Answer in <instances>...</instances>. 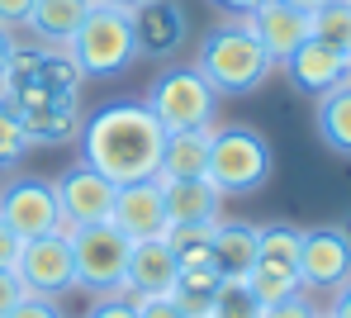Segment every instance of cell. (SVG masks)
I'll use <instances>...</instances> for the list:
<instances>
[{
    "label": "cell",
    "mask_w": 351,
    "mask_h": 318,
    "mask_svg": "<svg viewBox=\"0 0 351 318\" xmlns=\"http://www.w3.org/2000/svg\"><path fill=\"white\" fill-rule=\"evenodd\" d=\"M271 143L247 124H214L209 128V162L204 176L223 195H252L271 181Z\"/></svg>",
    "instance_id": "3"
},
{
    "label": "cell",
    "mask_w": 351,
    "mask_h": 318,
    "mask_svg": "<svg viewBox=\"0 0 351 318\" xmlns=\"http://www.w3.org/2000/svg\"><path fill=\"white\" fill-rule=\"evenodd\" d=\"M318 318H328V314H318Z\"/></svg>",
    "instance_id": "39"
},
{
    "label": "cell",
    "mask_w": 351,
    "mask_h": 318,
    "mask_svg": "<svg viewBox=\"0 0 351 318\" xmlns=\"http://www.w3.org/2000/svg\"><path fill=\"white\" fill-rule=\"evenodd\" d=\"M114 191L119 186L110 176H100L95 167H86V162L66 167L58 181H53V195H58V209H62V233L86 228V223H110Z\"/></svg>",
    "instance_id": "8"
},
{
    "label": "cell",
    "mask_w": 351,
    "mask_h": 318,
    "mask_svg": "<svg viewBox=\"0 0 351 318\" xmlns=\"http://www.w3.org/2000/svg\"><path fill=\"white\" fill-rule=\"evenodd\" d=\"M86 318H138V304L123 290H110V295H95V304L86 309Z\"/></svg>",
    "instance_id": "27"
},
{
    "label": "cell",
    "mask_w": 351,
    "mask_h": 318,
    "mask_svg": "<svg viewBox=\"0 0 351 318\" xmlns=\"http://www.w3.org/2000/svg\"><path fill=\"white\" fill-rule=\"evenodd\" d=\"M95 5H110V10H133V5H143V0H95Z\"/></svg>",
    "instance_id": "37"
},
{
    "label": "cell",
    "mask_w": 351,
    "mask_h": 318,
    "mask_svg": "<svg viewBox=\"0 0 351 318\" xmlns=\"http://www.w3.org/2000/svg\"><path fill=\"white\" fill-rule=\"evenodd\" d=\"M308 24H313V38L347 53L351 58V0H328L318 10H308Z\"/></svg>",
    "instance_id": "22"
},
{
    "label": "cell",
    "mask_w": 351,
    "mask_h": 318,
    "mask_svg": "<svg viewBox=\"0 0 351 318\" xmlns=\"http://www.w3.org/2000/svg\"><path fill=\"white\" fill-rule=\"evenodd\" d=\"M318 314H323V309H318V304H308V295H304V290L290 295L285 304H271V309H266V318H318Z\"/></svg>",
    "instance_id": "29"
},
{
    "label": "cell",
    "mask_w": 351,
    "mask_h": 318,
    "mask_svg": "<svg viewBox=\"0 0 351 318\" xmlns=\"http://www.w3.org/2000/svg\"><path fill=\"white\" fill-rule=\"evenodd\" d=\"M110 223H114L123 238H162L167 233V209H162V186L157 176L152 181H128L114 191V209H110Z\"/></svg>",
    "instance_id": "13"
},
{
    "label": "cell",
    "mask_w": 351,
    "mask_h": 318,
    "mask_svg": "<svg viewBox=\"0 0 351 318\" xmlns=\"http://www.w3.org/2000/svg\"><path fill=\"white\" fill-rule=\"evenodd\" d=\"M214 5H219V10H228L233 19H247V14H252V10H256L261 0H214Z\"/></svg>",
    "instance_id": "35"
},
{
    "label": "cell",
    "mask_w": 351,
    "mask_h": 318,
    "mask_svg": "<svg viewBox=\"0 0 351 318\" xmlns=\"http://www.w3.org/2000/svg\"><path fill=\"white\" fill-rule=\"evenodd\" d=\"M0 219L19 233V238H43V233H62V209L53 181L43 176H24V181H10L0 191Z\"/></svg>",
    "instance_id": "10"
},
{
    "label": "cell",
    "mask_w": 351,
    "mask_h": 318,
    "mask_svg": "<svg viewBox=\"0 0 351 318\" xmlns=\"http://www.w3.org/2000/svg\"><path fill=\"white\" fill-rule=\"evenodd\" d=\"M19 247H24V238L0 219V271H14V261H19Z\"/></svg>",
    "instance_id": "32"
},
{
    "label": "cell",
    "mask_w": 351,
    "mask_h": 318,
    "mask_svg": "<svg viewBox=\"0 0 351 318\" xmlns=\"http://www.w3.org/2000/svg\"><path fill=\"white\" fill-rule=\"evenodd\" d=\"M162 143H167V128L152 119V110L143 100H119L86 119L81 162L95 167L100 176H110L114 186L152 181L162 167Z\"/></svg>",
    "instance_id": "1"
},
{
    "label": "cell",
    "mask_w": 351,
    "mask_h": 318,
    "mask_svg": "<svg viewBox=\"0 0 351 318\" xmlns=\"http://www.w3.org/2000/svg\"><path fill=\"white\" fill-rule=\"evenodd\" d=\"M280 66L290 71L294 86H299V90H308V95H328V90H337V86L351 76V58H347V53H337V48L318 43V38H308L304 48H294Z\"/></svg>",
    "instance_id": "14"
},
{
    "label": "cell",
    "mask_w": 351,
    "mask_h": 318,
    "mask_svg": "<svg viewBox=\"0 0 351 318\" xmlns=\"http://www.w3.org/2000/svg\"><path fill=\"white\" fill-rule=\"evenodd\" d=\"M14 276L24 285V295H43L62 299L76 290V266H71V238L66 233H43V238H24Z\"/></svg>",
    "instance_id": "7"
},
{
    "label": "cell",
    "mask_w": 351,
    "mask_h": 318,
    "mask_svg": "<svg viewBox=\"0 0 351 318\" xmlns=\"http://www.w3.org/2000/svg\"><path fill=\"white\" fill-rule=\"evenodd\" d=\"M209 318H266V304L252 295L247 280L223 276L219 290H214V299H209Z\"/></svg>",
    "instance_id": "23"
},
{
    "label": "cell",
    "mask_w": 351,
    "mask_h": 318,
    "mask_svg": "<svg viewBox=\"0 0 351 318\" xmlns=\"http://www.w3.org/2000/svg\"><path fill=\"white\" fill-rule=\"evenodd\" d=\"M162 186V209H167V228L171 223H219L223 219V195L214 191L209 176H190V181H157Z\"/></svg>",
    "instance_id": "15"
},
{
    "label": "cell",
    "mask_w": 351,
    "mask_h": 318,
    "mask_svg": "<svg viewBox=\"0 0 351 318\" xmlns=\"http://www.w3.org/2000/svg\"><path fill=\"white\" fill-rule=\"evenodd\" d=\"M133 304H138V318H190L171 295H162V299H133Z\"/></svg>",
    "instance_id": "31"
},
{
    "label": "cell",
    "mask_w": 351,
    "mask_h": 318,
    "mask_svg": "<svg viewBox=\"0 0 351 318\" xmlns=\"http://www.w3.org/2000/svg\"><path fill=\"white\" fill-rule=\"evenodd\" d=\"M351 280V238L342 228H308L299 243V285L304 295H332Z\"/></svg>",
    "instance_id": "9"
},
{
    "label": "cell",
    "mask_w": 351,
    "mask_h": 318,
    "mask_svg": "<svg viewBox=\"0 0 351 318\" xmlns=\"http://www.w3.org/2000/svg\"><path fill=\"white\" fill-rule=\"evenodd\" d=\"M162 238H167V247L176 252V261H180V266H204V261H214V256H209L214 223H171Z\"/></svg>",
    "instance_id": "24"
},
{
    "label": "cell",
    "mask_w": 351,
    "mask_h": 318,
    "mask_svg": "<svg viewBox=\"0 0 351 318\" xmlns=\"http://www.w3.org/2000/svg\"><path fill=\"white\" fill-rule=\"evenodd\" d=\"M313 124H318V138H323L337 157H351V76L337 86V90L318 95Z\"/></svg>",
    "instance_id": "20"
},
{
    "label": "cell",
    "mask_w": 351,
    "mask_h": 318,
    "mask_svg": "<svg viewBox=\"0 0 351 318\" xmlns=\"http://www.w3.org/2000/svg\"><path fill=\"white\" fill-rule=\"evenodd\" d=\"M90 10H95V0H38L24 29H29L34 38L53 43V48H66V38L81 29V19H86Z\"/></svg>",
    "instance_id": "18"
},
{
    "label": "cell",
    "mask_w": 351,
    "mask_h": 318,
    "mask_svg": "<svg viewBox=\"0 0 351 318\" xmlns=\"http://www.w3.org/2000/svg\"><path fill=\"white\" fill-rule=\"evenodd\" d=\"M29 152V133H24V119L14 105L0 100V167H14L19 157Z\"/></svg>",
    "instance_id": "26"
},
{
    "label": "cell",
    "mask_w": 351,
    "mask_h": 318,
    "mask_svg": "<svg viewBox=\"0 0 351 318\" xmlns=\"http://www.w3.org/2000/svg\"><path fill=\"white\" fill-rule=\"evenodd\" d=\"M204 318H209V314H204Z\"/></svg>",
    "instance_id": "40"
},
{
    "label": "cell",
    "mask_w": 351,
    "mask_h": 318,
    "mask_svg": "<svg viewBox=\"0 0 351 318\" xmlns=\"http://www.w3.org/2000/svg\"><path fill=\"white\" fill-rule=\"evenodd\" d=\"M10 58H14V34H10V29H0V76H5Z\"/></svg>",
    "instance_id": "36"
},
{
    "label": "cell",
    "mask_w": 351,
    "mask_h": 318,
    "mask_svg": "<svg viewBox=\"0 0 351 318\" xmlns=\"http://www.w3.org/2000/svg\"><path fill=\"white\" fill-rule=\"evenodd\" d=\"M66 238H71L76 290H90V295L123 290V266H128L133 238H123L114 223H86V228H71Z\"/></svg>",
    "instance_id": "6"
},
{
    "label": "cell",
    "mask_w": 351,
    "mask_h": 318,
    "mask_svg": "<svg viewBox=\"0 0 351 318\" xmlns=\"http://www.w3.org/2000/svg\"><path fill=\"white\" fill-rule=\"evenodd\" d=\"M81 76H114L138 58V34H133V10H110V5H95L81 29L66 38L62 48Z\"/></svg>",
    "instance_id": "4"
},
{
    "label": "cell",
    "mask_w": 351,
    "mask_h": 318,
    "mask_svg": "<svg viewBox=\"0 0 351 318\" xmlns=\"http://www.w3.org/2000/svg\"><path fill=\"white\" fill-rule=\"evenodd\" d=\"M195 71L214 86V95H252L256 86H266V76L276 71L271 53L256 43V34L233 19L223 29H214L204 43H199V58Z\"/></svg>",
    "instance_id": "2"
},
{
    "label": "cell",
    "mask_w": 351,
    "mask_h": 318,
    "mask_svg": "<svg viewBox=\"0 0 351 318\" xmlns=\"http://www.w3.org/2000/svg\"><path fill=\"white\" fill-rule=\"evenodd\" d=\"M328 318H351V280L342 285V290H332V304L323 309Z\"/></svg>",
    "instance_id": "34"
},
{
    "label": "cell",
    "mask_w": 351,
    "mask_h": 318,
    "mask_svg": "<svg viewBox=\"0 0 351 318\" xmlns=\"http://www.w3.org/2000/svg\"><path fill=\"white\" fill-rule=\"evenodd\" d=\"M5 318H66V314H62L58 299H43V295H24V299H19V304H14V309H10Z\"/></svg>",
    "instance_id": "28"
},
{
    "label": "cell",
    "mask_w": 351,
    "mask_h": 318,
    "mask_svg": "<svg viewBox=\"0 0 351 318\" xmlns=\"http://www.w3.org/2000/svg\"><path fill=\"white\" fill-rule=\"evenodd\" d=\"M204 162H209V128H195V133H167L157 181H190V176H204Z\"/></svg>",
    "instance_id": "19"
},
{
    "label": "cell",
    "mask_w": 351,
    "mask_h": 318,
    "mask_svg": "<svg viewBox=\"0 0 351 318\" xmlns=\"http://www.w3.org/2000/svg\"><path fill=\"white\" fill-rule=\"evenodd\" d=\"M299 243H304V228L271 223V228L256 233V261H276V266H294L299 271Z\"/></svg>",
    "instance_id": "25"
},
{
    "label": "cell",
    "mask_w": 351,
    "mask_h": 318,
    "mask_svg": "<svg viewBox=\"0 0 351 318\" xmlns=\"http://www.w3.org/2000/svg\"><path fill=\"white\" fill-rule=\"evenodd\" d=\"M180 261L167 247V238H138L128 247V266H123V295L128 299H162L176 290Z\"/></svg>",
    "instance_id": "12"
},
{
    "label": "cell",
    "mask_w": 351,
    "mask_h": 318,
    "mask_svg": "<svg viewBox=\"0 0 351 318\" xmlns=\"http://www.w3.org/2000/svg\"><path fill=\"white\" fill-rule=\"evenodd\" d=\"M256 233L261 228H252V223H228V219H219L214 223V243H209V256H214V266L223 271V276H237V280H247V271L256 266Z\"/></svg>",
    "instance_id": "17"
},
{
    "label": "cell",
    "mask_w": 351,
    "mask_h": 318,
    "mask_svg": "<svg viewBox=\"0 0 351 318\" xmlns=\"http://www.w3.org/2000/svg\"><path fill=\"white\" fill-rule=\"evenodd\" d=\"M299 10H318V5H328V0H294Z\"/></svg>",
    "instance_id": "38"
},
{
    "label": "cell",
    "mask_w": 351,
    "mask_h": 318,
    "mask_svg": "<svg viewBox=\"0 0 351 318\" xmlns=\"http://www.w3.org/2000/svg\"><path fill=\"white\" fill-rule=\"evenodd\" d=\"M152 110V119L167 133H195V128H214L219 124V95L214 86L195 71V66H176L162 71L143 100Z\"/></svg>",
    "instance_id": "5"
},
{
    "label": "cell",
    "mask_w": 351,
    "mask_h": 318,
    "mask_svg": "<svg viewBox=\"0 0 351 318\" xmlns=\"http://www.w3.org/2000/svg\"><path fill=\"white\" fill-rule=\"evenodd\" d=\"M247 285H252V295L271 309V304H285L290 295H299L304 285H299V271L294 266H276V261H256L252 271H247Z\"/></svg>",
    "instance_id": "21"
},
{
    "label": "cell",
    "mask_w": 351,
    "mask_h": 318,
    "mask_svg": "<svg viewBox=\"0 0 351 318\" xmlns=\"http://www.w3.org/2000/svg\"><path fill=\"white\" fill-rule=\"evenodd\" d=\"M34 5L38 0H0V29H24L29 24V14H34Z\"/></svg>",
    "instance_id": "30"
},
{
    "label": "cell",
    "mask_w": 351,
    "mask_h": 318,
    "mask_svg": "<svg viewBox=\"0 0 351 318\" xmlns=\"http://www.w3.org/2000/svg\"><path fill=\"white\" fill-rule=\"evenodd\" d=\"M133 34H138V53L162 58L185 38V19L171 0H143V5H133Z\"/></svg>",
    "instance_id": "16"
},
{
    "label": "cell",
    "mask_w": 351,
    "mask_h": 318,
    "mask_svg": "<svg viewBox=\"0 0 351 318\" xmlns=\"http://www.w3.org/2000/svg\"><path fill=\"white\" fill-rule=\"evenodd\" d=\"M242 24L256 34V43L271 53V62H276V66L285 62L294 48H304V43L313 38L308 10H299L294 0H261V5H256Z\"/></svg>",
    "instance_id": "11"
},
{
    "label": "cell",
    "mask_w": 351,
    "mask_h": 318,
    "mask_svg": "<svg viewBox=\"0 0 351 318\" xmlns=\"http://www.w3.org/2000/svg\"><path fill=\"white\" fill-rule=\"evenodd\" d=\"M19 299H24V285H19V276H14V271H0V318L10 314Z\"/></svg>",
    "instance_id": "33"
}]
</instances>
